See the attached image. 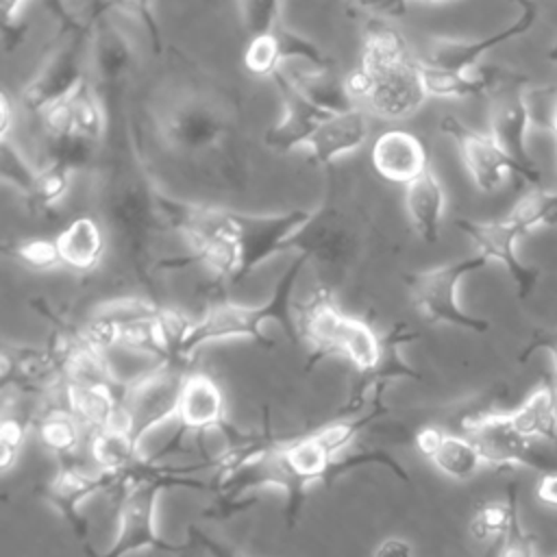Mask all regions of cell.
<instances>
[{"label": "cell", "mask_w": 557, "mask_h": 557, "mask_svg": "<svg viewBox=\"0 0 557 557\" xmlns=\"http://www.w3.org/2000/svg\"><path fill=\"white\" fill-rule=\"evenodd\" d=\"M281 2H265V0H244L237 2V13L242 28L248 39H257L270 35L281 24Z\"/></svg>", "instance_id": "1f68e13d"}, {"label": "cell", "mask_w": 557, "mask_h": 557, "mask_svg": "<svg viewBox=\"0 0 557 557\" xmlns=\"http://www.w3.org/2000/svg\"><path fill=\"white\" fill-rule=\"evenodd\" d=\"M209 470L207 461L185 466V468H170L161 463H152L148 457H144L135 468H131L124 474H117V529L111 546L104 553H98L96 548L85 557H126L141 548H152L161 553H185L191 542L172 544L163 540L154 524V509L157 498L163 490L170 487H189L200 492H213L211 483H205L191 472L196 470Z\"/></svg>", "instance_id": "7a4b0ae2"}, {"label": "cell", "mask_w": 557, "mask_h": 557, "mask_svg": "<svg viewBox=\"0 0 557 557\" xmlns=\"http://www.w3.org/2000/svg\"><path fill=\"white\" fill-rule=\"evenodd\" d=\"M487 124L494 141L520 168V176L533 187L540 185V170L527 150V131L533 122L527 81L518 74H500L490 89Z\"/></svg>", "instance_id": "52a82bcc"}, {"label": "cell", "mask_w": 557, "mask_h": 557, "mask_svg": "<svg viewBox=\"0 0 557 557\" xmlns=\"http://www.w3.org/2000/svg\"><path fill=\"white\" fill-rule=\"evenodd\" d=\"M420 339L418 331H411L405 322H396L385 335H383V355L374 370L359 374L357 383L352 385L346 403L339 407L337 418H352L357 411L363 409L368 394H372V400H383L385 389L394 381H420L422 374L407 366L400 357V348L405 344H411Z\"/></svg>", "instance_id": "5bb4252c"}, {"label": "cell", "mask_w": 557, "mask_h": 557, "mask_svg": "<svg viewBox=\"0 0 557 557\" xmlns=\"http://www.w3.org/2000/svg\"><path fill=\"white\" fill-rule=\"evenodd\" d=\"M440 131L455 141L463 168L468 170L476 189L487 194L496 191L509 174H520V168L490 133L476 131L455 115H444L440 120Z\"/></svg>", "instance_id": "7c38bea8"}, {"label": "cell", "mask_w": 557, "mask_h": 557, "mask_svg": "<svg viewBox=\"0 0 557 557\" xmlns=\"http://www.w3.org/2000/svg\"><path fill=\"white\" fill-rule=\"evenodd\" d=\"M535 496L542 505L557 509V472H548L537 479Z\"/></svg>", "instance_id": "60d3db41"}, {"label": "cell", "mask_w": 557, "mask_h": 557, "mask_svg": "<svg viewBox=\"0 0 557 557\" xmlns=\"http://www.w3.org/2000/svg\"><path fill=\"white\" fill-rule=\"evenodd\" d=\"M189 542H191V540H189ZM191 548H196V546H194V542H191V546H189L185 553H181L178 557H191Z\"/></svg>", "instance_id": "f6af8a7d"}, {"label": "cell", "mask_w": 557, "mask_h": 557, "mask_svg": "<svg viewBox=\"0 0 557 557\" xmlns=\"http://www.w3.org/2000/svg\"><path fill=\"white\" fill-rule=\"evenodd\" d=\"M189 540H191L198 548H202L209 557H242V555H237L231 546H226V544L213 540L211 535H207V533L200 531L198 527H189Z\"/></svg>", "instance_id": "f35d334b"}, {"label": "cell", "mask_w": 557, "mask_h": 557, "mask_svg": "<svg viewBox=\"0 0 557 557\" xmlns=\"http://www.w3.org/2000/svg\"><path fill=\"white\" fill-rule=\"evenodd\" d=\"M344 322L346 313L339 311L333 292L326 285H320L311 298L298 307L300 339L309 346L305 372L313 370L329 355H337V342Z\"/></svg>", "instance_id": "e0dca14e"}, {"label": "cell", "mask_w": 557, "mask_h": 557, "mask_svg": "<svg viewBox=\"0 0 557 557\" xmlns=\"http://www.w3.org/2000/svg\"><path fill=\"white\" fill-rule=\"evenodd\" d=\"M518 498V483L507 485V498L505 503H483L476 507L472 522H470V533L474 540L481 542H492L496 537H503L509 520H511V509Z\"/></svg>", "instance_id": "4dcf8cb0"}, {"label": "cell", "mask_w": 557, "mask_h": 557, "mask_svg": "<svg viewBox=\"0 0 557 557\" xmlns=\"http://www.w3.org/2000/svg\"><path fill=\"white\" fill-rule=\"evenodd\" d=\"M117 485V476L109 472H87L83 470L74 457L59 459V470L57 474L41 487V496L48 500L52 509L61 513V518L67 522L72 529L74 537L78 540L81 548L85 555L94 550L91 540H89V524L81 513V503L96 492H109L113 494Z\"/></svg>", "instance_id": "30bf717a"}, {"label": "cell", "mask_w": 557, "mask_h": 557, "mask_svg": "<svg viewBox=\"0 0 557 557\" xmlns=\"http://www.w3.org/2000/svg\"><path fill=\"white\" fill-rule=\"evenodd\" d=\"M500 546H503V537H496V540L487 542V548L483 550L481 557H500Z\"/></svg>", "instance_id": "7bdbcfd3"}, {"label": "cell", "mask_w": 557, "mask_h": 557, "mask_svg": "<svg viewBox=\"0 0 557 557\" xmlns=\"http://www.w3.org/2000/svg\"><path fill=\"white\" fill-rule=\"evenodd\" d=\"M550 59H553V61H557V46L553 48V52H550Z\"/></svg>", "instance_id": "bcb514c9"}, {"label": "cell", "mask_w": 557, "mask_h": 557, "mask_svg": "<svg viewBox=\"0 0 557 557\" xmlns=\"http://www.w3.org/2000/svg\"><path fill=\"white\" fill-rule=\"evenodd\" d=\"M374 170L392 181L409 185L416 181L431 163L424 144L407 131H385L372 146Z\"/></svg>", "instance_id": "d6986e66"}, {"label": "cell", "mask_w": 557, "mask_h": 557, "mask_svg": "<svg viewBox=\"0 0 557 557\" xmlns=\"http://www.w3.org/2000/svg\"><path fill=\"white\" fill-rule=\"evenodd\" d=\"M289 81L309 102H313L320 111L329 115L344 113L357 107V102L348 94L346 78H339L333 67L298 70L296 74H289Z\"/></svg>", "instance_id": "cb8c5ba5"}, {"label": "cell", "mask_w": 557, "mask_h": 557, "mask_svg": "<svg viewBox=\"0 0 557 557\" xmlns=\"http://www.w3.org/2000/svg\"><path fill=\"white\" fill-rule=\"evenodd\" d=\"M487 263L490 261L476 252L440 268L405 274V285L413 309L420 311V315L431 324H450L479 335L487 333L490 322L463 311L457 302V289L461 281L468 274L483 270Z\"/></svg>", "instance_id": "5b68a950"}, {"label": "cell", "mask_w": 557, "mask_h": 557, "mask_svg": "<svg viewBox=\"0 0 557 557\" xmlns=\"http://www.w3.org/2000/svg\"><path fill=\"white\" fill-rule=\"evenodd\" d=\"M511 424L529 440L557 448V383L544 376L537 387L511 411Z\"/></svg>", "instance_id": "7402d4cb"}, {"label": "cell", "mask_w": 557, "mask_h": 557, "mask_svg": "<svg viewBox=\"0 0 557 557\" xmlns=\"http://www.w3.org/2000/svg\"><path fill=\"white\" fill-rule=\"evenodd\" d=\"M26 437V420L22 418H4L0 426V468L9 472L17 461Z\"/></svg>", "instance_id": "d590c367"}, {"label": "cell", "mask_w": 557, "mask_h": 557, "mask_svg": "<svg viewBox=\"0 0 557 557\" xmlns=\"http://www.w3.org/2000/svg\"><path fill=\"white\" fill-rule=\"evenodd\" d=\"M548 128L553 131L555 141H557V102H555V107H553V113H550V120H548Z\"/></svg>", "instance_id": "ee69618b"}, {"label": "cell", "mask_w": 557, "mask_h": 557, "mask_svg": "<svg viewBox=\"0 0 557 557\" xmlns=\"http://www.w3.org/2000/svg\"><path fill=\"white\" fill-rule=\"evenodd\" d=\"M91 457L98 463L100 472L124 474L135 468L144 457H139V446L131 440L124 429L109 426L94 433L91 437Z\"/></svg>", "instance_id": "4316f807"}, {"label": "cell", "mask_w": 557, "mask_h": 557, "mask_svg": "<svg viewBox=\"0 0 557 557\" xmlns=\"http://www.w3.org/2000/svg\"><path fill=\"white\" fill-rule=\"evenodd\" d=\"M416 446L442 474L455 481L472 479L483 466L476 446L463 433H450L435 424L416 433Z\"/></svg>", "instance_id": "ac0fdd59"}, {"label": "cell", "mask_w": 557, "mask_h": 557, "mask_svg": "<svg viewBox=\"0 0 557 557\" xmlns=\"http://www.w3.org/2000/svg\"><path fill=\"white\" fill-rule=\"evenodd\" d=\"M24 2H0V13H2V46L4 52H13L24 37H26V24L22 20V9Z\"/></svg>", "instance_id": "8d00e7d4"}, {"label": "cell", "mask_w": 557, "mask_h": 557, "mask_svg": "<svg viewBox=\"0 0 557 557\" xmlns=\"http://www.w3.org/2000/svg\"><path fill=\"white\" fill-rule=\"evenodd\" d=\"M533 544H535V537L529 531H524L520 520V500L516 498L509 527L503 535L500 557H533Z\"/></svg>", "instance_id": "e575fe53"}, {"label": "cell", "mask_w": 557, "mask_h": 557, "mask_svg": "<svg viewBox=\"0 0 557 557\" xmlns=\"http://www.w3.org/2000/svg\"><path fill=\"white\" fill-rule=\"evenodd\" d=\"M337 355L346 357L359 374H366L376 368L383 355V337H379L366 320L346 315L337 342Z\"/></svg>", "instance_id": "484cf974"}, {"label": "cell", "mask_w": 557, "mask_h": 557, "mask_svg": "<svg viewBox=\"0 0 557 557\" xmlns=\"http://www.w3.org/2000/svg\"><path fill=\"white\" fill-rule=\"evenodd\" d=\"M455 226L474 242L481 257L487 261H498L509 272L520 300H527L533 294L540 270L520 261L516 246L527 233L509 215L492 222L457 220Z\"/></svg>", "instance_id": "4fadbf2b"}, {"label": "cell", "mask_w": 557, "mask_h": 557, "mask_svg": "<svg viewBox=\"0 0 557 557\" xmlns=\"http://www.w3.org/2000/svg\"><path fill=\"white\" fill-rule=\"evenodd\" d=\"M311 257L313 255L309 250H300L298 257L276 278L272 294L263 305H237V302L220 300L207 307L198 320H191L181 342V348H178L181 361L187 363L205 344L228 339V337H248L263 348H272L274 342L263 331L265 322H276L292 344L302 342L298 331V320L292 313V294Z\"/></svg>", "instance_id": "3957f363"}, {"label": "cell", "mask_w": 557, "mask_h": 557, "mask_svg": "<svg viewBox=\"0 0 557 557\" xmlns=\"http://www.w3.org/2000/svg\"><path fill=\"white\" fill-rule=\"evenodd\" d=\"M37 172L17 148L11 146L9 139L0 141V174L2 181L9 183L13 189H17L22 194V198H26L35 185Z\"/></svg>", "instance_id": "836d02e7"}, {"label": "cell", "mask_w": 557, "mask_h": 557, "mask_svg": "<svg viewBox=\"0 0 557 557\" xmlns=\"http://www.w3.org/2000/svg\"><path fill=\"white\" fill-rule=\"evenodd\" d=\"M74 135L100 146L107 133V109L91 78L67 100Z\"/></svg>", "instance_id": "83f0119b"}, {"label": "cell", "mask_w": 557, "mask_h": 557, "mask_svg": "<svg viewBox=\"0 0 557 557\" xmlns=\"http://www.w3.org/2000/svg\"><path fill=\"white\" fill-rule=\"evenodd\" d=\"M37 433L41 444L57 455V459L74 457L81 444V422L67 407H52L37 420Z\"/></svg>", "instance_id": "f1b7e54d"}, {"label": "cell", "mask_w": 557, "mask_h": 557, "mask_svg": "<svg viewBox=\"0 0 557 557\" xmlns=\"http://www.w3.org/2000/svg\"><path fill=\"white\" fill-rule=\"evenodd\" d=\"M61 263L76 272H91L104 255L107 239L98 220L81 215L54 237Z\"/></svg>", "instance_id": "603a6c76"}, {"label": "cell", "mask_w": 557, "mask_h": 557, "mask_svg": "<svg viewBox=\"0 0 557 557\" xmlns=\"http://www.w3.org/2000/svg\"><path fill=\"white\" fill-rule=\"evenodd\" d=\"M368 137V120L361 107H355L344 113L329 115L313 137L309 139L307 148L315 163L331 165L339 154L357 150Z\"/></svg>", "instance_id": "ffe728a7"}, {"label": "cell", "mask_w": 557, "mask_h": 557, "mask_svg": "<svg viewBox=\"0 0 557 557\" xmlns=\"http://www.w3.org/2000/svg\"><path fill=\"white\" fill-rule=\"evenodd\" d=\"M518 15L511 24H507L505 28L490 33L481 39H435L429 48V57L422 59L424 63L440 67V70H448V72H474L479 59L490 52L492 48L503 46L509 39H516L520 35H524L537 20V4L533 2H518Z\"/></svg>", "instance_id": "9a60e30c"}, {"label": "cell", "mask_w": 557, "mask_h": 557, "mask_svg": "<svg viewBox=\"0 0 557 557\" xmlns=\"http://www.w3.org/2000/svg\"><path fill=\"white\" fill-rule=\"evenodd\" d=\"M163 141L178 152L209 150L228 133L224 111L202 94H187L176 100L159 120Z\"/></svg>", "instance_id": "9c48e42d"}, {"label": "cell", "mask_w": 557, "mask_h": 557, "mask_svg": "<svg viewBox=\"0 0 557 557\" xmlns=\"http://www.w3.org/2000/svg\"><path fill=\"white\" fill-rule=\"evenodd\" d=\"M174 418H176V431L161 446L159 453L148 457L152 463H161L165 455L178 453L189 433H202L205 429H222L228 437H235L239 433L226 420L222 389L211 376L200 372H189V376L185 379Z\"/></svg>", "instance_id": "8fae6325"}, {"label": "cell", "mask_w": 557, "mask_h": 557, "mask_svg": "<svg viewBox=\"0 0 557 557\" xmlns=\"http://www.w3.org/2000/svg\"><path fill=\"white\" fill-rule=\"evenodd\" d=\"M70 181H72V170L59 161H48L37 172L35 185L30 194L24 198L26 207L35 213H46L54 209L70 191Z\"/></svg>", "instance_id": "f546056e"}, {"label": "cell", "mask_w": 557, "mask_h": 557, "mask_svg": "<svg viewBox=\"0 0 557 557\" xmlns=\"http://www.w3.org/2000/svg\"><path fill=\"white\" fill-rule=\"evenodd\" d=\"M4 252L17 259L22 265L37 272H46L63 265L54 239H22V242H15L13 246H4Z\"/></svg>", "instance_id": "d6a6232c"}, {"label": "cell", "mask_w": 557, "mask_h": 557, "mask_svg": "<svg viewBox=\"0 0 557 557\" xmlns=\"http://www.w3.org/2000/svg\"><path fill=\"white\" fill-rule=\"evenodd\" d=\"M272 83L276 85L278 98L283 102V117L268 128L263 141L276 152H292L294 148L307 146L318 126L329 117L313 102H309L289 81L287 74L278 72Z\"/></svg>", "instance_id": "2e32d148"}, {"label": "cell", "mask_w": 557, "mask_h": 557, "mask_svg": "<svg viewBox=\"0 0 557 557\" xmlns=\"http://www.w3.org/2000/svg\"><path fill=\"white\" fill-rule=\"evenodd\" d=\"M540 348H544V350L550 355L553 370H555V374H557V329H553V331H548V329L535 331L533 337H531V339L527 342V346L522 348L518 361L524 363V361H527L535 350H540Z\"/></svg>", "instance_id": "74e56055"}, {"label": "cell", "mask_w": 557, "mask_h": 557, "mask_svg": "<svg viewBox=\"0 0 557 557\" xmlns=\"http://www.w3.org/2000/svg\"><path fill=\"white\" fill-rule=\"evenodd\" d=\"M187 376L189 372L183 361H163L124 383L117 400L115 426L124 429L139 446L148 431L176 416Z\"/></svg>", "instance_id": "277c9868"}, {"label": "cell", "mask_w": 557, "mask_h": 557, "mask_svg": "<svg viewBox=\"0 0 557 557\" xmlns=\"http://www.w3.org/2000/svg\"><path fill=\"white\" fill-rule=\"evenodd\" d=\"M500 72L494 70H474V72H448L433 67L422 61V78L429 96L437 98H466L483 94L496 85Z\"/></svg>", "instance_id": "d4e9b609"}, {"label": "cell", "mask_w": 557, "mask_h": 557, "mask_svg": "<svg viewBox=\"0 0 557 557\" xmlns=\"http://www.w3.org/2000/svg\"><path fill=\"white\" fill-rule=\"evenodd\" d=\"M315 218V209H289L283 213H242L228 209V235L237 250V272L233 287L239 285L259 263L292 246Z\"/></svg>", "instance_id": "8992f818"}, {"label": "cell", "mask_w": 557, "mask_h": 557, "mask_svg": "<svg viewBox=\"0 0 557 557\" xmlns=\"http://www.w3.org/2000/svg\"><path fill=\"white\" fill-rule=\"evenodd\" d=\"M372 557H413V544L405 537H385L374 546Z\"/></svg>", "instance_id": "ab89813d"}, {"label": "cell", "mask_w": 557, "mask_h": 557, "mask_svg": "<svg viewBox=\"0 0 557 557\" xmlns=\"http://www.w3.org/2000/svg\"><path fill=\"white\" fill-rule=\"evenodd\" d=\"M463 435L476 446L483 463L507 468L524 466L542 474L557 472V448L529 440L509 420L507 411L481 416L463 426Z\"/></svg>", "instance_id": "ba28073f"}, {"label": "cell", "mask_w": 557, "mask_h": 557, "mask_svg": "<svg viewBox=\"0 0 557 557\" xmlns=\"http://www.w3.org/2000/svg\"><path fill=\"white\" fill-rule=\"evenodd\" d=\"M11 124H13V115H11V100H9V96L2 91V96H0V137H2V141H4V139H9Z\"/></svg>", "instance_id": "b9f144b4"}, {"label": "cell", "mask_w": 557, "mask_h": 557, "mask_svg": "<svg viewBox=\"0 0 557 557\" xmlns=\"http://www.w3.org/2000/svg\"><path fill=\"white\" fill-rule=\"evenodd\" d=\"M405 207L418 237L426 244H435L442 233L446 196L431 165L416 181L405 185Z\"/></svg>", "instance_id": "44dd1931"}, {"label": "cell", "mask_w": 557, "mask_h": 557, "mask_svg": "<svg viewBox=\"0 0 557 557\" xmlns=\"http://www.w3.org/2000/svg\"><path fill=\"white\" fill-rule=\"evenodd\" d=\"M346 87L355 102L383 120L409 117L429 98L422 61L394 26L372 13L363 17L361 65L346 76Z\"/></svg>", "instance_id": "6da1fadb"}]
</instances>
